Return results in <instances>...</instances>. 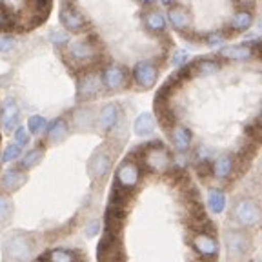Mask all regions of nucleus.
<instances>
[{"instance_id":"nucleus-18","label":"nucleus","mask_w":262,"mask_h":262,"mask_svg":"<svg viewBox=\"0 0 262 262\" xmlns=\"http://www.w3.org/2000/svg\"><path fill=\"white\" fill-rule=\"evenodd\" d=\"M191 140H193L191 131H189L186 126H180V124H177V126L171 127V142H173V146H175V149L179 153L188 151L189 147H191Z\"/></svg>"},{"instance_id":"nucleus-28","label":"nucleus","mask_w":262,"mask_h":262,"mask_svg":"<svg viewBox=\"0 0 262 262\" xmlns=\"http://www.w3.org/2000/svg\"><path fill=\"white\" fill-rule=\"evenodd\" d=\"M229 38L228 29H217V31H209L208 35L202 37V40L209 46V48H222L226 40Z\"/></svg>"},{"instance_id":"nucleus-42","label":"nucleus","mask_w":262,"mask_h":262,"mask_svg":"<svg viewBox=\"0 0 262 262\" xmlns=\"http://www.w3.org/2000/svg\"><path fill=\"white\" fill-rule=\"evenodd\" d=\"M195 262H209L208 258H199V260H195Z\"/></svg>"},{"instance_id":"nucleus-1","label":"nucleus","mask_w":262,"mask_h":262,"mask_svg":"<svg viewBox=\"0 0 262 262\" xmlns=\"http://www.w3.org/2000/svg\"><path fill=\"white\" fill-rule=\"evenodd\" d=\"M66 55L75 66H78L82 70H88L93 64H97L98 58H100V46L97 42V37L90 35V37L80 38V40L70 42L68 49H66Z\"/></svg>"},{"instance_id":"nucleus-31","label":"nucleus","mask_w":262,"mask_h":262,"mask_svg":"<svg viewBox=\"0 0 262 262\" xmlns=\"http://www.w3.org/2000/svg\"><path fill=\"white\" fill-rule=\"evenodd\" d=\"M75 260H77L75 253H71L70 250H62V248L53 250L48 255V262H75Z\"/></svg>"},{"instance_id":"nucleus-2","label":"nucleus","mask_w":262,"mask_h":262,"mask_svg":"<svg viewBox=\"0 0 262 262\" xmlns=\"http://www.w3.org/2000/svg\"><path fill=\"white\" fill-rule=\"evenodd\" d=\"M33 253V242L28 235L13 233L4 241V257L8 262H28Z\"/></svg>"},{"instance_id":"nucleus-23","label":"nucleus","mask_w":262,"mask_h":262,"mask_svg":"<svg viewBox=\"0 0 262 262\" xmlns=\"http://www.w3.org/2000/svg\"><path fill=\"white\" fill-rule=\"evenodd\" d=\"M26 184V173L22 171L20 168H13L8 169V171L2 175V186L9 191H15L18 189L20 186Z\"/></svg>"},{"instance_id":"nucleus-17","label":"nucleus","mask_w":262,"mask_h":262,"mask_svg":"<svg viewBox=\"0 0 262 262\" xmlns=\"http://www.w3.org/2000/svg\"><path fill=\"white\" fill-rule=\"evenodd\" d=\"M219 55L228 60H250L255 55V49L248 48L246 44H233V46H222L219 48Z\"/></svg>"},{"instance_id":"nucleus-24","label":"nucleus","mask_w":262,"mask_h":262,"mask_svg":"<svg viewBox=\"0 0 262 262\" xmlns=\"http://www.w3.org/2000/svg\"><path fill=\"white\" fill-rule=\"evenodd\" d=\"M233 171V157L231 155H221L215 159L213 162V175L217 177V179H226V177L231 175Z\"/></svg>"},{"instance_id":"nucleus-12","label":"nucleus","mask_w":262,"mask_h":262,"mask_svg":"<svg viewBox=\"0 0 262 262\" xmlns=\"http://www.w3.org/2000/svg\"><path fill=\"white\" fill-rule=\"evenodd\" d=\"M224 244L228 248L229 257H244L250 251V237L244 231H228L224 235Z\"/></svg>"},{"instance_id":"nucleus-32","label":"nucleus","mask_w":262,"mask_h":262,"mask_svg":"<svg viewBox=\"0 0 262 262\" xmlns=\"http://www.w3.org/2000/svg\"><path fill=\"white\" fill-rule=\"evenodd\" d=\"M20 155H22V147L16 146V144H9L4 149V153H2V162H13V160H16Z\"/></svg>"},{"instance_id":"nucleus-30","label":"nucleus","mask_w":262,"mask_h":262,"mask_svg":"<svg viewBox=\"0 0 262 262\" xmlns=\"http://www.w3.org/2000/svg\"><path fill=\"white\" fill-rule=\"evenodd\" d=\"M48 38H49V42L53 46H57V48H64V46H68L71 42L70 33L64 31V29H53V31H49Z\"/></svg>"},{"instance_id":"nucleus-15","label":"nucleus","mask_w":262,"mask_h":262,"mask_svg":"<svg viewBox=\"0 0 262 262\" xmlns=\"http://www.w3.org/2000/svg\"><path fill=\"white\" fill-rule=\"evenodd\" d=\"M111 169V155L106 151V149H97V151L91 155L90 162H88V175L93 180L104 177L107 171Z\"/></svg>"},{"instance_id":"nucleus-21","label":"nucleus","mask_w":262,"mask_h":262,"mask_svg":"<svg viewBox=\"0 0 262 262\" xmlns=\"http://www.w3.org/2000/svg\"><path fill=\"white\" fill-rule=\"evenodd\" d=\"M68 133H70V126H68V122H66L64 119H57L46 126V137H48L49 142H53V144H58V142H62V140H66Z\"/></svg>"},{"instance_id":"nucleus-8","label":"nucleus","mask_w":262,"mask_h":262,"mask_svg":"<svg viewBox=\"0 0 262 262\" xmlns=\"http://www.w3.org/2000/svg\"><path fill=\"white\" fill-rule=\"evenodd\" d=\"M140 180V168L135 160H124L119 166L117 173H115V182L119 186V189H126V191H131L139 184Z\"/></svg>"},{"instance_id":"nucleus-37","label":"nucleus","mask_w":262,"mask_h":262,"mask_svg":"<svg viewBox=\"0 0 262 262\" xmlns=\"http://www.w3.org/2000/svg\"><path fill=\"white\" fill-rule=\"evenodd\" d=\"M238 9H244V11H255L257 8V0H235L233 2Z\"/></svg>"},{"instance_id":"nucleus-29","label":"nucleus","mask_w":262,"mask_h":262,"mask_svg":"<svg viewBox=\"0 0 262 262\" xmlns=\"http://www.w3.org/2000/svg\"><path fill=\"white\" fill-rule=\"evenodd\" d=\"M46 126H48V122H46L44 117H40V115H31L28 119V133L29 135H40L42 131L46 129Z\"/></svg>"},{"instance_id":"nucleus-33","label":"nucleus","mask_w":262,"mask_h":262,"mask_svg":"<svg viewBox=\"0 0 262 262\" xmlns=\"http://www.w3.org/2000/svg\"><path fill=\"white\" fill-rule=\"evenodd\" d=\"M189 60V53L188 51H184V49H175L171 55V64L175 66V68H184L186 64H188Z\"/></svg>"},{"instance_id":"nucleus-11","label":"nucleus","mask_w":262,"mask_h":262,"mask_svg":"<svg viewBox=\"0 0 262 262\" xmlns=\"http://www.w3.org/2000/svg\"><path fill=\"white\" fill-rule=\"evenodd\" d=\"M142 24L147 33H151V35H164L166 28H168L166 13L159 8H147L142 13Z\"/></svg>"},{"instance_id":"nucleus-9","label":"nucleus","mask_w":262,"mask_h":262,"mask_svg":"<svg viewBox=\"0 0 262 262\" xmlns=\"http://www.w3.org/2000/svg\"><path fill=\"white\" fill-rule=\"evenodd\" d=\"M100 80H102V86L110 91L122 90L127 82V73L122 66L119 64H110L106 66L102 71H100Z\"/></svg>"},{"instance_id":"nucleus-14","label":"nucleus","mask_w":262,"mask_h":262,"mask_svg":"<svg viewBox=\"0 0 262 262\" xmlns=\"http://www.w3.org/2000/svg\"><path fill=\"white\" fill-rule=\"evenodd\" d=\"M120 122V107L119 104L110 102L104 104L98 111V119H97V126L102 133H110L111 129L119 126Z\"/></svg>"},{"instance_id":"nucleus-41","label":"nucleus","mask_w":262,"mask_h":262,"mask_svg":"<svg viewBox=\"0 0 262 262\" xmlns=\"http://www.w3.org/2000/svg\"><path fill=\"white\" fill-rule=\"evenodd\" d=\"M175 2H177V0H160V4H162L164 8H171Z\"/></svg>"},{"instance_id":"nucleus-25","label":"nucleus","mask_w":262,"mask_h":262,"mask_svg":"<svg viewBox=\"0 0 262 262\" xmlns=\"http://www.w3.org/2000/svg\"><path fill=\"white\" fill-rule=\"evenodd\" d=\"M208 206L211 213L221 215L226 209V193L222 189H209L208 193Z\"/></svg>"},{"instance_id":"nucleus-3","label":"nucleus","mask_w":262,"mask_h":262,"mask_svg":"<svg viewBox=\"0 0 262 262\" xmlns=\"http://www.w3.org/2000/svg\"><path fill=\"white\" fill-rule=\"evenodd\" d=\"M144 147V166L151 173H166L171 168L173 159L169 155V151L162 144L153 142L149 146H142Z\"/></svg>"},{"instance_id":"nucleus-34","label":"nucleus","mask_w":262,"mask_h":262,"mask_svg":"<svg viewBox=\"0 0 262 262\" xmlns=\"http://www.w3.org/2000/svg\"><path fill=\"white\" fill-rule=\"evenodd\" d=\"M13 213V208H11V202H9L8 196L0 195V222H6L9 221Z\"/></svg>"},{"instance_id":"nucleus-19","label":"nucleus","mask_w":262,"mask_h":262,"mask_svg":"<svg viewBox=\"0 0 262 262\" xmlns=\"http://www.w3.org/2000/svg\"><path fill=\"white\" fill-rule=\"evenodd\" d=\"M255 22V13L253 11H244V9H237L229 20V29L233 33H242L253 26Z\"/></svg>"},{"instance_id":"nucleus-13","label":"nucleus","mask_w":262,"mask_h":262,"mask_svg":"<svg viewBox=\"0 0 262 262\" xmlns=\"http://www.w3.org/2000/svg\"><path fill=\"white\" fill-rule=\"evenodd\" d=\"M20 122V107L15 98H6L0 106V124L4 131H15Z\"/></svg>"},{"instance_id":"nucleus-40","label":"nucleus","mask_w":262,"mask_h":262,"mask_svg":"<svg viewBox=\"0 0 262 262\" xmlns=\"http://www.w3.org/2000/svg\"><path fill=\"white\" fill-rule=\"evenodd\" d=\"M137 2H139V4H142V6H147V8H153L159 0H137Z\"/></svg>"},{"instance_id":"nucleus-4","label":"nucleus","mask_w":262,"mask_h":262,"mask_svg":"<svg viewBox=\"0 0 262 262\" xmlns=\"http://www.w3.org/2000/svg\"><path fill=\"white\" fill-rule=\"evenodd\" d=\"M58 20H60L64 31L68 33H84L90 26L84 13L71 2H62L60 11H58Z\"/></svg>"},{"instance_id":"nucleus-5","label":"nucleus","mask_w":262,"mask_h":262,"mask_svg":"<svg viewBox=\"0 0 262 262\" xmlns=\"http://www.w3.org/2000/svg\"><path fill=\"white\" fill-rule=\"evenodd\" d=\"M233 217L241 228H253L260 222L262 211L258 204L251 199H242L235 204L233 208Z\"/></svg>"},{"instance_id":"nucleus-36","label":"nucleus","mask_w":262,"mask_h":262,"mask_svg":"<svg viewBox=\"0 0 262 262\" xmlns=\"http://www.w3.org/2000/svg\"><path fill=\"white\" fill-rule=\"evenodd\" d=\"M13 137H15V144L16 146H20V147H24L26 144L29 142V133H28V129H26L24 126H18L15 131H13Z\"/></svg>"},{"instance_id":"nucleus-10","label":"nucleus","mask_w":262,"mask_h":262,"mask_svg":"<svg viewBox=\"0 0 262 262\" xmlns=\"http://www.w3.org/2000/svg\"><path fill=\"white\" fill-rule=\"evenodd\" d=\"M166 20L169 22L175 31H179L180 35L186 33L189 28H191V13L186 6L182 4H173L171 8H168V13H166Z\"/></svg>"},{"instance_id":"nucleus-7","label":"nucleus","mask_w":262,"mask_h":262,"mask_svg":"<svg viewBox=\"0 0 262 262\" xmlns=\"http://www.w3.org/2000/svg\"><path fill=\"white\" fill-rule=\"evenodd\" d=\"M131 77H133V82L139 88L151 90L159 80V68L151 60H139L131 70Z\"/></svg>"},{"instance_id":"nucleus-22","label":"nucleus","mask_w":262,"mask_h":262,"mask_svg":"<svg viewBox=\"0 0 262 262\" xmlns=\"http://www.w3.org/2000/svg\"><path fill=\"white\" fill-rule=\"evenodd\" d=\"M133 131L137 137H149L155 131V117L151 113H140L133 122Z\"/></svg>"},{"instance_id":"nucleus-16","label":"nucleus","mask_w":262,"mask_h":262,"mask_svg":"<svg viewBox=\"0 0 262 262\" xmlns=\"http://www.w3.org/2000/svg\"><path fill=\"white\" fill-rule=\"evenodd\" d=\"M193 248L196 250V253L202 258H215L219 253V244L217 241L208 233H196L193 237Z\"/></svg>"},{"instance_id":"nucleus-6","label":"nucleus","mask_w":262,"mask_h":262,"mask_svg":"<svg viewBox=\"0 0 262 262\" xmlns=\"http://www.w3.org/2000/svg\"><path fill=\"white\" fill-rule=\"evenodd\" d=\"M104 86L100 80V73L93 70H86L77 80V98L78 100H91L102 93Z\"/></svg>"},{"instance_id":"nucleus-27","label":"nucleus","mask_w":262,"mask_h":262,"mask_svg":"<svg viewBox=\"0 0 262 262\" xmlns=\"http://www.w3.org/2000/svg\"><path fill=\"white\" fill-rule=\"evenodd\" d=\"M13 29H16L15 15L8 6L0 2V31H13Z\"/></svg>"},{"instance_id":"nucleus-26","label":"nucleus","mask_w":262,"mask_h":262,"mask_svg":"<svg viewBox=\"0 0 262 262\" xmlns=\"http://www.w3.org/2000/svg\"><path fill=\"white\" fill-rule=\"evenodd\" d=\"M44 159V149L42 147H33L22 157L20 160V169H31L35 168L37 164H40V160Z\"/></svg>"},{"instance_id":"nucleus-20","label":"nucleus","mask_w":262,"mask_h":262,"mask_svg":"<svg viewBox=\"0 0 262 262\" xmlns=\"http://www.w3.org/2000/svg\"><path fill=\"white\" fill-rule=\"evenodd\" d=\"M191 71L195 75H201V77H211V75H217L221 71V62L209 57L196 58L191 64Z\"/></svg>"},{"instance_id":"nucleus-39","label":"nucleus","mask_w":262,"mask_h":262,"mask_svg":"<svg viewBox=\"0 0 262 262\" xmlns=\"http://www.w3.org/2000/svg\"><path fill=\"white\" fill-rule=\"evenodd\" d=\"M211 149H209L208 146H201L199 147V149H196V157H199V159L201 160H208L209 157H211Z\"/></svg>"},{"instance_id":"nucleus-35","label":"nucleus","mask_w":262,"mask_h":262,"mask_svg":"<svg viewBox=\"0 0 262 262\" xmlns=\"http://www.w3.org/2000/svg\"><path fill=\"white\" fill-rule=\"evenodd\" d=\"M16 46V40L13 35H0V53H9Z\"/></svg>"},{"instance_id":"nucleus-38","label":"nucleus","mask_w":262,"mask_h":262,"mask_svg":"<svg viewBox=\"0 0 262 262\" xmlns=\"http://www.w3.org/2000/svg\"><path fill=\"white\" fill-rule=\"evenodd\" d=\"M98 231H100V222H98V221H93V222H90V224L86 226V237L88 238L95 237Z\"/></svg>"}]
</instances>
